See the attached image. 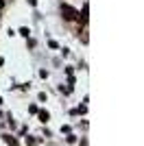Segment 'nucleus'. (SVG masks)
<instances>
[{
    "mask_svg": "<svg viewBox=\"0 0 144 146\" xmlns=\"http://www.w3.org/2000/svg\"><path fill=\"white\" fill-rule=\"evenodd\" d=\"M79 37H81V42H83V44H87V29L81 31V35H79Z\"/></svg>",
    "mask_w": 144,
    "mask_h": 146,
    "instance_id": "obj_2",
    "label": "nucleus"
},
{
    "mask_svg": "<svg viewBox=\"0 0 144 146\" xmlns=\"http://www.w3.org/2000/svg\"><path fill=\"white\" fill-rule=\"evenodd\" d=\"M48 118H50V116H48V111H39V120H42V122H46Z\"/></svg>",
    "mask_w": 144,
    "mask_h": 146,
    "instance_id": "obj_4",
    "label": "nucleus"
},
{
    "mask_svg": "<svg viewBox=\"0 0 144 146\" xmlns=\"http://www.w3.org/2000/svg\"><path fill=\"white\" fill-rule=\"evenodd\" d=\"M5 142H7L9 146H15V140H13L11 135H5Z\"/></svg>",
    "mask_w": 144,
    "mask_h": 146,
    "instance_id": "obj_3",
    "label": "nucleus"
},
{
    "mask_svg": "<svg viewBox=\"0 0 144 146\" xmlns=\"http://www.w3.org/2000/svg\"><path fill=\"white\" fill-rule=\"evenodd\" d=\"M61 15H63V20L72 22V20L79 18V11H77V9H72V7H68V5H63V7H61Z\"/></svg>",
    "mask_w": 144,
    "mask_h": 146,
    "instance_id": "obj_1",
    "label": "nucleus"
},
{
    "mask_svg": "<svg viewBox=\"0 0 144 146\" xmlns=\"http://www.w3.org/2000/svg\"><path fill=\"white\" fill-rule=\"evenodd\" d=\"M26 144H29V146H35V144H37V142H35V140H33V137H26Z\"/></svg>",
    "mask_w": 144,
    "mask_h": 146,
    "instance_id": "obj_5",
    "label": "nucleus"
},
{
    "mask_svg": "<svg viewBox=\"0 0 144 146\" xmlns=\"http://www.w3.org/2000/svg\"><path fill=\"white\" fill-rule=\"evenodd\" d=\"M2 7H5V0H0V9H2Z\"/></svg>",
    "mask_w": 144,
    "mask_h": 146,
    "instance_id": "obj_6",
    "label": "nucleus"
}]
</instances>
